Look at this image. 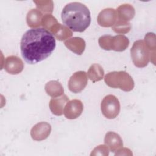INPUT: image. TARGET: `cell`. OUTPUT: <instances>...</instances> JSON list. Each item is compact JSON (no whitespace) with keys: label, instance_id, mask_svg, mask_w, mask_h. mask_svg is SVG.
I'll return each instance as SVG.
<instances>
[{"label":"cell","instance_id":"obj_10","mask_svg":"<svg viewBox=\"0 0 156 156\" xmlns=\"http://www.w3.org/2000/svg\"><path fill=\"white\" fill-rule=\"evenodd\" d=\"M4 68L9 74H18L23 70L24 63L20 57L16 55H10L5 59Z\"/></svg>","mask_w":156,"mask_h":156},{"label":"cell","instance_id":"obj_13","mask_svg":"<svg viewBox=\"0 0 156 156\" xmlns=\"http://www.w3.org/2000/svg\"><path fill=\"white\" fill-rule=\"evenodd\" d=\"M129 45V40L125 35H117L112 36L110 43V50L122 52L127 49Z\"/></svg>","mask_w":156,"mask_h":156},{"label":"cell","instance_id":"obj_4","mask_svg":"<svg viewBox=\"0 0 156 156\" xmlns=\"http://www.w3.org/2000/svg\"><path fill=\"white\" fill-rule=\"evenodd\" d=\"M132 62L135 66L143 68L146 66L149 62L151 53L147 49L143 40L135 41L130 49Z\"/></svg>","mask_w":156,"mask_h":156},{"label":"cell","instance_id":"obj_20","mask_svg":"<svg viewBox=\"0 0 156 156\" xmlns=\"http://www.w3.org/2000/svg\"><path fill=\"white\" fill-rule=\"evenodd\" d=\"M145 45L149 50L151 53L150 57L151 60L153 59V63L155 64V49H156V43H155V35L154 33L148 32L146 34L144 37V41Z\"/></svg>","mask_w":156,"mask_h":156},{"label":"cell","instance_id":"obj_16","mask_svg":"<svg viewBox=\"0 0 156 156\" xmlns=\"http://www.w3.org/2000/svg\"><path fill=\"white\" fill-rule=\"evenodd\" d=\"M61 25L51 14H46L42 18L41 26L54 35L59 30Z\"/></svg>","mask_w":156,"mask_h":156},{"label":"cell","instance_id":"obj_22","mask_svg":"<svg viewBox=\"0 0 156 156\" xmlns=\"http://www.w3.org/2000/svg\"><path fill=\"white\" fill-rule=\"evenodd\" d=\"M38 10L43 13L51 14L53 12L54 3L52 1H34Z\"/></svg>","mask_w":156,"mask_h":156},{"label":"cell","instance_id":"obj_8","mask_svg":"<svg viewBox=\"0 0 156 156\" xmlns=\"http://www.w3.org/2000/svg\"><path fill=\"white\" fill-rule=\"evenodd\" d=\"M51 132V126L46 122H40L33 126L30 130L32 138L35 141H42L46 139Z\"/></svg>","mask_w":156,"mask_h":156},{"label":"cell","instance_id":"obj_11","mask_svg":"<svg viewBox=\"0 0 156 156\" xmlns=\"http://www.w3.org/2000/svg\"><path fill=\"white\" fill-rule=\"evenodd\" d=\"M104 143L110 151L115 152L123 146L122 140L121 136L114 132H108L105 134Z\"/></svg>","mask_w":156,"mask_h":156},{"label":"cell","instance_id":"obj_24","mask_svg":"<svg viewBox=\"0 0 156 156\" xmlns=\"http://www.w3.org/2000/svg\"><path fill=\"white\" fill-rule=\"evenodd\" d=\"M109 154V148L107 146L101 144L96 147L91 153V155H108Z\"/></svg>","mask_w":156,"mask_h":156},{"label":"cell","instance_id":"obj_14","mask_svg":"<svg viewBox=\"0 0 156 156\" xmlns=\"http://www.w3.org/2000/svg\"><path fill=\"white\" fill-rule=\"evenodd\" d=\"M64 44L65 46L77 55H81L85 49V41L80 37H73L66 40Z\"/></svg>","mask_w":156,"mask_h":156},{"label":"cell","instance_id":"obj_6","mask_svg":"<svg viewBox=\"0 0 156 156\" xmlns=\"http://www.w3.org/2000/svg\"><path fill=\"white\" fill-rule=\"evenodd\" d=\"M88 78L85 71H79L74 73L69 78L68 81V88L74 93H78L81 92L87 86Z\"/></svg>","mask_w":156,"mask_h":156},{"label":"cell","instance_id":"obj_1","mask_svg":"<svg viewBox=\"0 0 156 156\" xmlns=\"http://www.w3.org/2000/svg\"><path fill=\"white\" fill-rule=\"evenodd\" d=\"M55 46L54 35L44 28L28 30L20 43L21 55L29 64L37 63L50 56Z\"/></svg>","mask_w":156,"mask_h":156},{"label":"cell","instance_id":"obj_15","mask_svg":"<svg viewBox=\"0 0 156 156\" xmlns=\"http://www.w3.org/2000/svg\"><path fill=\"white\" fill-rule=\"evenodd\" d=\"M117 19L129 22L135 15L134 7L129 4H124L117 8Z\"/></svg>","mask_w":156,"mask_h":156},{"label":"cell","instance_id":"obj_19","mask_svg":"<svg viewBox=\"0 0 156 156\" xmlns=\"http://www.w3.org/2000/svg\"><path fill=\"white\" fill-rule=\"evenodd\" d=\"M88 77L93 82L101 80L104 75V71L102 67L98 63H94L90 66L88 70Z\"/></svg>","mask_w":156,"mask_h":156},{"label":"cell","instance_id":"obj_18","mask_svg":"<svg viewBox=\"0 0 156 156\" xmlns=\"http://www.w3.org/2000/svg\"><path fill=\"white\" fill-rule=\"evenodd\" d=\"M45 91L52 98H57L63 94L64 90L62 84L57 80H51L44 87Z\"/></svg>","mask_w":156,"mask_h":156},{"label":"cell","instance_id":"obj_23","mask_svg":"<svg viewBox=\"0 0 156 156\" xmlns=\"http://www.w3.org/2000/svg\"><path fill=\"white\" fill-rule=\"evenodd\" d=\"M72 35H73L72 31L66 26H63V25H61L59 30L54 35L55 38L60 41H63L66 39H68L69 37H71Z\"/></svg>","mask_w":156,"mask_h":156},{"label":"cell","instance_id":"obj_12","mask_svg":"<svg viewBox=\"0 0 156 156\" xmlns=\"http://www.w3.org/2000/svg\"><path fill=\"white\" fill-rule=\"evenodd\" d=\"M69 101V98L65 94L60 98H53L49 102V108L51 112L57 116H61L63 113L65 105Z\"/></svg>","mask_w":156,"mask_h":156},{"label":"cell","instance_id":"obj_7","mask_svg":"<svg viewBox=\"0 0 156 156\" xmlns=\"http://www.w3.org/2000/svg\"><path fill=\"white\" fill-rule=\"evenodd\" d=\"M83 110V105L80 100L73 99L69 101L65 106L63 113L69 119H74L80 116Z\"/></svg>","mask_w":156,"mask_h":156},{"label":"cell","instance_id":"obj_21","mask_svg":"<svg viewBox=\"0 0 156 156\" xmlns=\"http://www.w3.org/2000/svg\"><path fill=\"white\" fill-rule=\"evenodd\" d=\"M112 29L115 32L121 35L128 33L131 29V25L129 22L117 19Z\"/></svg>","mask_w":156,"mask_h":156},{"label":"cell","instance_id":"obj_9","mask_svg":"<svg viewBox=\"0 0 156 156\" xmlns=\"http://www.w3.org/2000/svg\"><path fill=\"white\" fill-rule=\"evenodd\" d=\"M117 20L116 11L113 8H107L99 13L98 23L99 26L104 27H112Z\"/></svg>","mask_w":156,"mask_h":156},{"label":"cell","instance_id":"obj_2","mask_svg":"<svg viewBox=\"0 0 156 156\" xmlns=\"http://www.w3.org/2000/svg\"><path fill=\"white\" fill-rule=\"evenodd\" d=\"M62 22L74 32L85 31L91 23V15L88 7L79 2L66 4L61 13Z\"/></svg>","mask_w":156,"mask_h":156},{"label":"cell","instance_id":"obj_17","mask_svg":"<svg viewBox=\"0 0 156 156\" xmlns=\"http://www.w3.org/2000/svg\"><path fill=\"white\" fill-rule=\"evenodd\" d=\"M41 12L38 9H33L28 12L26 16V23L27 26L30 27L35 28L41 25V21L43 18Z\"/></svg>","mask_w":156,"mask_h":156},{"label":"cell","instance_id":"obj_25","mask_svg":"<svg viewBox=\"0 0 156 156\" xmlns=\"http://www.w3.org/2000/svg\"><path fill=\"white\" fill-rule=\"evenodd\" d=\"M117 151H118V152L115 153V155H124V153H125V155H132V153L131 151L128 148H122V147L121 149H119Z\"/></svg>","mask_w":156,"mask_h":156},{"label":"cell","instance_id":"obj_5","mask_svg":"<svg viewBox=\"0 0 156 156\" xmlns=\"http://www.w3.org/2000/svg\"><path fill=\"white\" fill-rule=\"evenodd\" d=\"M120 103L118 99L113 94H108L102 99L101 109L102 115L108 119H114L120 112Z\"/></svg>","mask_w":156,"mask_h":156},{"label":"cell","instance_id":"obj_3","mask_svg":"<svg viewBox=\"0 0 156 156\" xmlns=\"http://www.w3.org/2000/svg\"><path fill=\"white\" fill-rule=\"evenodd\" d=\"M106 85L113 88H120L124 91H130L134 88V81L129 74L124 71L107 73L104 77Z\"/></svg>","mask_w":156,"mask_h":156}]
</instances>
